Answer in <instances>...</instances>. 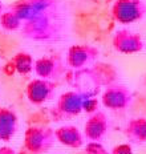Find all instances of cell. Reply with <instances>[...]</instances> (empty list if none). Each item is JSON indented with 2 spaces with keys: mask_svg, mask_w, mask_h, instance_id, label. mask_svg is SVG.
Returning a JSON list of instances; mask_svg holds the SVG:
<instances>
[{
  "mask_svg": "<svg viewBox=\"0 0 146 154\" xmlns=\"http://www.w3.org/2000/svg\"><path fill=\"white\" fill-rule=\"evenodd\" d=\"M87 154H108L98 142H90L87 146Z\"/></svg>",
  "mask_w": 146,
  "mask_h": 154,
  "instance_id": "5bb4252c",
  "label": "cell"
},
{
  "mask_svg": "<svg viewBox=\"0 0 146 154\" xmlns=\"http://www.w3.org/2000/svg\"><path fill=\"white\" fill-rule=\"evenodd\" d=\"M114 17L122 24H128L141 19L145 15V8L142 7V2L137 0H120L117 2L113 9Z\"/></svg>",
  "mask_w": 146,
  "mask_h": 154,
  "instance_id": "7a4b0ae2",
  "label": "cell"
},
{
  "mask_svg": "<svg viewBox=\"0 0 146 154\" xmlns=\"http://www.w3.org/2000/svg\"><path fill=\"white\" fill-rule=\"evenodd\" d=\"M55 133L45 128H31L25 134V147L33 154L45 153L55 141Z\"/></svg>",
  "mask_w": 146,
  "mask_h": 154,
  "instance_id": "6da1fadb",
  "label": "cell"
},
{
  "mask_svg": "<svg viewBox=\"0 0 146 154\" xmlns=\"http://www.w3.org/2000/svg\"><path fill=\"white\" fill-rule=\"evenodd\" d=\"M128 138L132 140V142L144 143L146 142V118H135L128 125Z\"/></svg>",
  "mask_w": 146,
  "mask_h": 154,
  "instance_id": "7c38bea8",
  "label": "cell"
},
{
  "mask_svg": "<svg viewBox=\"0 0 146 154\" xmlns=\"http://www.w3.org/2000/svg\"><path fill=\"white\" fill-rule=\"evenodd\" d=\"M35 70L41 79H53L61 73V64L55 57H44L37 60L35 64Z\"/></svg>",
  "mask_w": 146,
  "mask_h": 154,
  "instance_id": "9c48e42d",
  "label": "cell"
},
{
  "mask_svg": "<svg viewBox=\"0 0 146 154\" xmlns=\"http://www.w3.org/2000/svg\"><path fill=\"white\" fill-rule=\"evenodd\" d=\"M132 96L130 92L125 86H112V88L106 89L105 94L102 97V102L106 108H110L113 110L117 109H123L130 104Z\"/></svg>",
  "mask_w": 146,
  "mask_h": 154,
  "instance_id": "277c9868",
  "label": "cell"
},
{
  "mask_svg": "<svg viewBox=\"0 0 146 154\" xmlns=\"http://www.w3.org/2000/svg\"><path fill=\"white\" fill-rule=\"evenodd\" d=\"M0 154H15V150L9 149V147H2L0 149Z\"/></svg>",
  "mask_w": 146,
  "mask_h": 154,
  "instance_id": "2e32d148",
  "label": "cell"
},
{
  "mask_svg": "<svg viewBox=\"0 0 146 154\" xmlns=\"http://www.w3.org/2000/svg\"><path fill=\"white\" fill-rule=\"evenodd\" d=\"M55 137L62 145L69 147H80L82 145V134L76 126H62L55 131Z\"/></svg>",
  "mask_w": 146,
  "mask_h": 154,
  "instance_id": "8fae6325",
  "label": "cell"
},
{
  "mask_svg": "<svg viewBox=\"0 0 146 154\" xmlns=\"http://www.w3.org/2000/svg\"><path fill=\"white\" fill-rule=\"evenodd\" d=\"M113 44L114 48L122 53H134L142 49L141 37L137 33H133V32L126 29L117 32V35L114 36Z\"/></svg>",
  "mask_w": 146,
  "mask_h": 154,
  "instance_id": "3957f363",
  "label": "cell"
},
{
  "mask_svg": "<svg viewBox=\"0 0 146 154\" xmlns=\"http://www.w3.org/2000/svg\"><path fill=\"white\" fill-rule=\"evenodd\" d=\"M84 105L82 97L76 92H68L61 96L59 102V110L64 116H75L78 114Z\"/></svg>",
  "mask_w": 146,
  "mask_h": 154,
  "instance_id": "30bf717a",
  "label": "cell"
},
{
  "mask_svg": "<svg viewBox=\"0 0 146 154\" xmlns=\"http://www.w3.org/2000/svg\"><path fill=\"white\" fill-rule=\"evenodd\" d=\"M96 54H98V51L93 49L87 45L72 47L68 53V64L72 68H82L88 63H90L96 57Z\"/></svg>",
  "mask_w": 146,
  "mask_h": 154,
  "instance_id": "52a82bcc",
  "label": "cell"
},
{
  "mask_svg": "<svg viewBox=\"0 0 146 154\" xmlns=\"http://www.w3.org/2000/svg\"><path fill=\"white\" fill-rule=\"evenodd\" d=\"M14 63H15V68L17 69V72L20 73H28L31 72L33 68V63H32V57L31 54L28 53H19L16 54V57L14 59Z\"/></svg>",
  "mask_w": 146,
  "mask_h": 154,
  "instance_id": "4fadbf2b",
  "label": "cell"
},
{
  "mask_svg": "<svg viewBox=\"0 0 146 154\" xmlns=\"http://www.w3.org/2000/svg\"><path fill=\"white\" fill-rule=\"evenodd\" d=\"M112 154H133V150H132V147H130V145L123 143V145H120V146L114 147Z\"/></svg>",
  "mask_w": 146,
  "mask_h": 154,
  "instance_id": "9a60e30c",
  "label": "cell"
},
{
  "mask_svg": "<svg viewBox=\"0 0 146 154\" xmlns=\"http://www.w3.org/2000/svg\"><path fill=\"white\" fill-rule=\"evenodd\" d=\"M55 92V85L47 80H35L27 89V96L31 102L33 104H43L52 97Z\"/></svg>",
  "mask_w": 146,
  "mask_h": 154,
  "instance_id": "5b68a950",
  "label": "cell"
},
{
  "mask_svg": "<svg viewBox=\"0 0 146 154\" xmlns=\"http://www.w3.org/2000/svg\"><path fill=\"white\" fill-rule=\"evenodd\" d=\"M17 118L14 112L7 108L0 109V140L9 141L16 133Z\"/></svg>",
  "mask_w": 146,
  "mask_h": 154,
  "instance_id": "ba28073f",
  "label": "cell"
},
{
  "mask_svg": "<svg viewBox=\"0 0 146 154\" xmlns=\"http://www.w3.org/2000/svg\"><path fill=\"white\" fill-rule=\"evenodd\" d=\"M108 128H109V124H108L105 114L98 112L94 116H92L89 121L85 124V136L92 142H98L105 137Z\"/></svg>",
  "mask_w": 146,
  "mask_h": 154,
  "instance_id": "8992f818",
  "label": "cell"
}]
</instances>
